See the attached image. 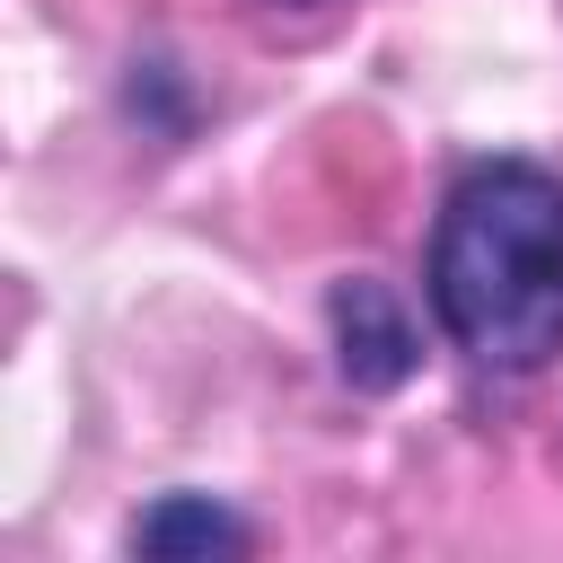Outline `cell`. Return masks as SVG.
<instances>
[{"mask_svg":"<svg viewBox=\"0 0 563 563\" xmlns=\"http://www.w3.org/2000/svg\"><path fill=\"white\" fill-rule=\"evenodd\" d=\"M273 9H334V0H273Z\"/></svg>","mask_w":563,"mask_h":563,"instance_id":"obj_5","label":"cell"},{"mask_svg":"<svg viewBox=\"0 0 563 563\" xmlns=\"http://www.w3.org/2000/svg\"><path fill=\"white\" fill-rule=\"evenodd\" d=\"M123 545H132L141 563H229V554L255 545V528H246V510H229L220 493L176 484V493H158V501L132 510Z\"/></svg>","mask_w":563,"mask_h":563,"instance_id":"obj_3","label":"cell"},{"mask_svg":"<svg viewBox=\"0 0 563 563\" xmlns=\"http://www.w3.org/2000/svg\"><path fill=\"white\" fill-rule=\"evenodd\" d=\"M123 106H132V114H141V132H158V141H176V132L194 123V114L176 106V62H158V53H150V62H132Z\"/></svg>","mask_w":563,"mask_h":563,"instance_id":"obj_4","label":"cell"},{"mask_svg":"<svg viewBox=\"0 0 563 563\" xmlns=\"http://www.w3.org/2000/svg\"><path fill=\"white\" fill-rule=\"evenodd\" d=\"M422 308L484 378H537L563 352V176L545 158H466L431 211Z\"/></svg>","mask_w":563,"mask_h":563,"instance_id":"obj_1","label":"cell"},{"mask_svg":"<svg viewBox=\"0 0 563 563\" xmlns=\"http://www.w3.org/2000/svg\"><path fill=\"white\" fill-rule=\"evenodd\" d=\"M325 343H334V378L352 396H396L422 369V325H413L405 290L378 273H343L325 290Z\"/></svg>","mask_w":563,"mask_h":563,"instance_id":"obj_2","label":"cell"}]
</instances>
